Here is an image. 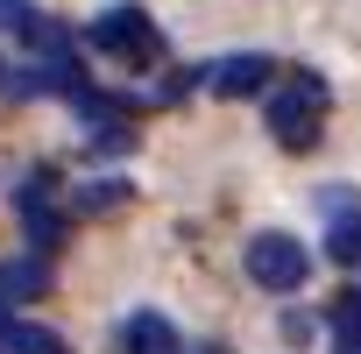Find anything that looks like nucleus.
I'll return each mask as SVG.
<instances>
[{
	"instance_id": "f257e3e1",
	"label": "nucleus",
	"mask_w": 361,
	"mask_h": 354,
	"mask_svg": "<svg viewBox=\"0 0 361 354\" xmlns=\"http://www.w3.org/2000/svg\"><path fill=\"white\" fill-rule=\"evenodd\" d=\"M262 114H269V135L283 149H312L319 128H326V78L319 71H290V78L262 85Z\"/></svg>"
},
{
	"instance_id": "f03ea898",
	"label": "nucleus",
	"mask_w": 361,
	"mask_h": 354,
	"mask_svg": "<svg viewBox=\"0 0 361 354\" xmlns=\"http://www.w3.org/2000/svg\"><path fill=\"white\" fill-rule=\"evenodd\" d=\"M85 43L99 50V57H121V64H156L163 57V36H156V22L142 15V8H99L92 15V29H85Z\"/></svg>"
},
{
	"instance_id": "7ed1b4c3",
	"label": "nucleus",
	"mask_w": 361,
	"mask_h": 354,
	"mask_svg": "<svg viewBox=\"0 0 361 354\" xmlns=\"http://www.w3.org/2000/svg\"><path fill=\"white\" fill-rule=\"evenodd\" d=\"M248 276H255L262 291H298V283L312 276V262H305V248H298L290 234H255V241H248Z\"/></svg>"
},
{
	"instance_id": "20e7f679",
	"label": "nucleus",
	"mask_w": 361,
	"mask_h": 354,
	"mask_svg": "<svg viewBox=\"0 0 361 354\" xmlns=\"http://www.w3.org/2000/svg\"><path fill=\"white\" fill-rule=\"evenodd\" d=\"M269 57H255V50H234V57H220V64H206L199 71V85L213 92V99H248V92H262L269 85Z\"/></svg>"
},
{
	"instance_id": "39448f33",
	"label": "nucleus",
	"mask_w": 361,
	"mask_h": 354,
	"mask_svg": "<svg viewBox=\"0 0 361 354\" xmlns=\"http://www.w3.org/2000/svg\"><path fill=\"white\" fill-rule=\"evenodd\" d=\"M121 340H128V354H185V347H177V326L163 312H135L121 326Z\"/></svg>"
},
{
	"instance_id": "423d86ee",
	"label": "nucleus",
	"mask_w": 361,
	"mask_h": 354,
	"mask_svg": "<svg viewBox=\"0 0 361 354\" xmlns=\"http://www.w3.org/2000/svg\"><path fill=\"white\" fill-rule=\"evenodd\" d=\"M43 291H50V262H43V255L0 269V298H43Z\"/></svg>"
},
{
	"instance_id": "0eeeda50",
	"label": "nucleus",
	"mask_w": 361,
	"mask_h": 354,
	"mask_svg": "<svg viewBox=\"0 0 361 354\" xmlns=\"http://www.w3.org/2000/svg\"><path fill=\"white\" fill-rule=\"evenodd\" d=\"M0 347H8V354H64V340L50 333V326H0Z\"/></svg>"
},
{
	"instance_id": "6e6552de",
	"label": "nucleus",
	"mask_w": 361,
	"mask_h": 354,
	"mask_svg": "<svg viewBox=\"0 0 361 354\" xmlns=\"http://www.w3.org/2000/svg\"><path fill=\"white\" fill-rule=\"evenodd\" d=\"M326 255H333V262H361V220H354V213H340V220H333Z\"/></svg>"
},
{
	"instance_id": "1a4fd4ad",
	"label": "nucleus",
	"mask_w": 361,
	"mask_h": 354,
	"mask_svg": "<svg viewBox=\"0 0 361 354\" xmlns=\"http://www.w3.org/2000/svg\"><path fill=\"white\" fill-rule=\"evenodd\" d=\"M128 192L114 185V177H92V185H78V213H114Z\"/></svg>"
},
{
	"instance_id": "9d476101",
	"label": "nucleus",
	"mask_w": 361,
	"mask_h": 354,
	"mask_svg": "<svg viewBox=\"0 0 361 354\" xmlns=\"http://www.w3.org/2000/svg\"><path fill=\"white\" fill-rule=\"evenodd\" d=\"M29 15H36L29 0H0V29H8V36H22V29H29Z\"/></svg>"
},
{
	"instance_id": "9b49d317",
	"label": "nucleus",
	"mask_w": 361,
	"mask_h": 354,
	"mask_svg": "<svg viewBox=\"0 0 361 354\" xmlns=\"http://www.w3.org/2000/svg\"><path fill=\"white\" fill-rule=\"evenodd\" d=\"M319 213H333V220H340V213H354V199H347V192H319Z\"/></svg>"
},
{
	"instance_id": "f8f14e48",
	"label": "nucleus",
	"mask_w": 361,
	"mask_h": 354,
	"mask_svg": "<svg viewBox=\"0 0 361 354\" xmlns=\"http://www.w3.org/2000/svg\"><path fill=\"white\" fill-rule=\"evenodd\" d=\"M0 326H8V298H0Z\"/></svg>"
},
{
	"instance_id": "ddd939ff",
	"label": "nucleus",
	"mask_w": 361,
	"mask_h": 354,
	"mask_svg": "<svg viewBox=\"0 0 361 354\" xmlns=\"http://www.w3.org/2000/svg\"><path fill=\"white\" fill-rule=\"evenodd\" d=\"M206 354H227V347H206Z\"/></svg>"
}]
</instances>
